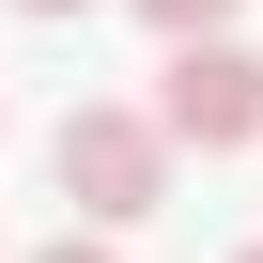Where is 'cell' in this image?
<instances>
[{"label":"cell","mask_w":263,"mask_h":263,"mask_svg":"<svg viewBox=\"0 0 263 263\" xmlns=\"http://www.w3.org/2000/svg\"><path fill=\"white\" fill-rule=\"evenodd\" d=\"M47 186H62L93 232H140V217L171 201V124H155V108H62Z\"/></svg>","instance_id":"cell-1"},{"label":"cell","mask_w":263,"mask_h":263,"mask_svg":"<svg viewBox=\"0 0 263 263\" xmlns=\"http://www.w3.org/2000/svg\"><path fill=\"white\" fill-rule=\"evenodd\" d=\"M155 124H171V155H248V140H263V62H248L232 31H217V47H171Z\"/></svg>","instance_id":"cell-2"},{"label":"cell","mask_w":263,"mask_h":263,"mask_svg":"<svg viewBox=\"0 0 263 263\" xmlns=\"http://www.w3.org/2000/svg\"><path fill=\"white\" fill-rule=\"evenodd\" d=\"M140 16H155L171 47H217V31H232V0H140Z\"/></svg>","instance_id":"cell-3"},{"label":"cell","mask_w":263,"mask_h":263,"mask_svg":"<svg viewBox=\"0 0 263 263\" xmlns=\"http://www.w3.org/2000/svg\"><path fill=\"white\" fill-rule=\"evenodd\" d=\"M31 263H124V248H108V232H62V248H31Z\"/></svg>","instance_id":"cell-4"},{"label":"cell","mask_w":263,"mask_h":263,"mask_svg":"<svg viewBox=\"0 0 263 263\" xmlns=\"http://www.w3.org/2000/svg\"><path fill=\"white\" fill-rule=\"evenodd\" d=\"M16 16H93V0H16Z\"/></svg>","instance_id":"cell-5"},{"label":"cell","mask_w":263,"mask_h":263,"mask_svg":"<svg viewBox=\"0 0 263 263\" xmlns=\"http://www.w3.org/2000/svg\"><path fill=\"white\" fill-rule=\"evenodd\" d=\"M232 263H263V248H232Z\"/></svg>","instance_id":"cell-6"}]
</instances>
